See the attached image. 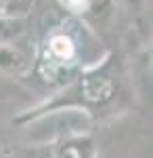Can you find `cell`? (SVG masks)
I'll list each match as a JSON object with an SVG mask.
<instances>
[{
    "mask_svg": "<svg viewBox=\"0 0 153 158\" xmlns=\"http://www.w3.org/2000/svg\"><path fill=\"white\" fill-rule=\"evenodd\" d=\"M78 42L67 30H57L46 38L42 59H40V76L46 82H57V80H67V76L73 72L78 63Z\"/></svg>",
    "mask_w": 153,
    "mask_h": 158,
    "instance_id": "cell-1",
    "label": "cell"
},
{
    "mask_svg": "<svg viewBox=\"0 0 153 158\" xmlns=\"http://www.w3.org/2000/svg\"><path fill=\"white\" fill-rule=\"evenodd\" d=\"M59 158H90V146L86 141H71L65 143L59 152Z\"/></svg>",
    "mask_w": 153,
    "mask_h": 158,
    "instance_id": "cell-6",
    "label": "cell"
},
{
    "mask_svg": "<svg viewBox=\"0 0 153 158\" xmlns=\"http://www.w3.org/2000/svg\"><path fill=\"white\" fill-rule=\"evenodd\" d=\"M27 59L17 47H11L9 42L6 44H0V70H6V72H21Z\"/></svg>",
    "mask_w": 153,
    "mask_h": 158,
    "instance_id": "cell-3",
    "label": "cell"
},
{
    "mask_svg": "<svg viewBox=\"0 0 153 158\" xmlns=\"http://www.w3.org/2000/svg\"><path fill=\"white\" fill-rule=\"evenodd\" d=\"M23 32V21L21 19H6L0 17V44H6Z\"/></svg>",
    "mask_w": 153,
    "mask_h": 158,
    "instance_id": "cell-5",
    "label": "cell"
},
{
    "mask_svg": "<svg viewBox=\"0 0 153 158\" xmlns=\"http://www.w3.org/2000/svg\"><path fill=\"white\" fill-rule=\"evenodd\" d=\"M59 2L71 13H84L90 4V0H59Z\"/></svg>",
    "mask_w": 153,
    "mask_h": 158,
    "instance_id": "cell-7",
    "label": "cell"
},
{
    "mask_svg": "<svg viewBox=\"0 0 153 158\" xmlns=\"http://www.w3.org/2000/svg\"><path fill=\"white\" fill-rule=\"evenodd\" d=\"M32 0H0V17L21 19L32 11Z\"/></svg>",
    "mask_w": 153,
    "mask_h": 158,
    "instance_id": "cell-4",
    "label": "cell"
},
{
    "mask_svg": "<svg viewBox=\"0 0 153 158\" xmlns=\"http://www.w3.org/2000/svg\"><path fill=\"white\" fill-rule=\"evenodd\" d=\"M113 91L116 86L107 76H86L82 80V95L94 103H103L107 99H111Z\"/></svg>",
    "mask_w": 153,
    "mask_h": 158,
    "instance_id": "cell-2",
    "label": "cell"
}]
</instances>
